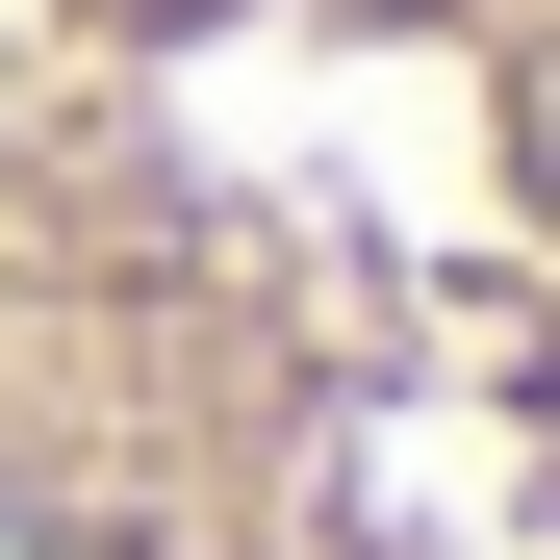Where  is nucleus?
I'll return each mask as SVG.
<instances>
[{
  "mask_svg": "<svg viewBox=\"0 0 560 560\" xmlns=\"http://www.w3.org/2000/svg\"><path fill=\"white\" fill-rule=\"evenodd\" d=\"M0 560H560V0H0Z\"/></svg>",
  "mask_w": 560,
  "mask_h": 560,
  "instance_id": "nucleus-1",
  "label": "nucleus"
}]
</instances>
